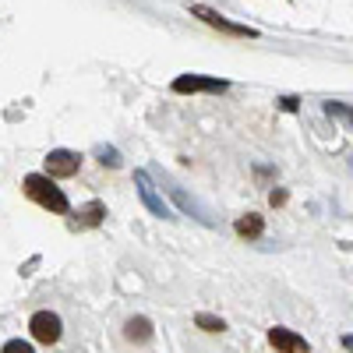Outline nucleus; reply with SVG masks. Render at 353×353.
<instances>
[{"label": "nucleus", "instance_id": "1", "mask_svg": "<svg viewBox=\"0 0 353 353\" xmlns=\"http://www.w3.org/2000/svg\"><path fill=\"white\" fill-rule=\"evenodd\" d=\"M21 188H25V194L32 198L36 205H43L46 212H53V216H68V194L53 184V176H50V173H28L25 181H21Z\"/></svg>", "mask_w": 353, "mask_h": 353}, {"label": "nucleus", "instance_id": "2", "mask_svg": "<svg viewBox=\"0 0 353 353\" xmlns=\"http://www.w3.org/2000/svg\"><path fill=\"white\" fill-rule=\"evenodd\" d=\"M188 11L194 14V18H201L209 28H219V32H226V36H237V39H258V28H248V25H237V21H230V18H223L219 11H212V8H205V4H188Z\"/></svg>", "mask_w": 353, "mask_h": 353}, {"label": "nucleus", "instance_id": "3", "mask_svg": "<svg viewBox=\"0 0 353 353\" xmlns=\"http://www.w3.org/2000/svg\"><path fill=\"white\" fill-rule=\"evenodd\" d=\"M28 332H32V339H36V343L53 346L57 339H61L64 325H61V318H57L53 311H36V314H32V321H28Z\"/></svg>", "mask_w": 353, "mask_h": 353}, {"label": "nucleus", "instance_id": "4", "mask_svg": "<svg viewBox=\"0 0 353 353\" xmlns=\"http://www.w3.org/2000/svg\"><path fill=\"white\" fill-rule=\"evenodd\" d=\"M134 184H138V194H141V201H145V209H149L152 216H159V219H173L170 205L159 198V191H156V184H152L149 173H145V170H134Z\"/></svg>", "mask_w": 353, "mask_h": 353}, {"label": "nucleus", "instance_id": "5", "mask_svg": "<svg viewBox=\"0 0 353 353\" xmlns=\"http://www.w3.org/2000/svg\"><path fill=\"white\" fill-rule=\"evenodd\" d=\"M230 81L223 78H209V74H181V78H173V92H181V96H191V92H226Z\"/></svg>", "mask_w": 353, "mask_h": 353}, {"label": "nucleus", "instance_id": "6", "mask_svg": "<svg viewBox=\"0 0 353 353\" xmlns=\"http://www.w3.org/2000/svg\"><path fill=\"white\" fill-rule=\"evenodd\" d=\"M43 163H46V173L53 176V181H57V176L64 181V176H74V173H78L81 156H78V152H68V149H53Z\"/></svg>", "mask_w": 353, "mask_h": 353}, {"label": "nucleus", "instance_id": "7", "mask_svg": "<svg viewBox=\"0 0 353 353\" xmlns=\"http://www.w3.org/2000/svg\"><path fill=\"white\" fill-rule=\"evenodd\" d=\"M269 343H272V350H276V353H311V346H307V339H304V336L290 332V329H283V325L269 329Z\"/></svg>", "mask_w": 353, "mask_h": 353}, {"label": "nucleus", "instance_id": "8", "mask_svg": "<svg viewBox=\"0 0 353 353\" xmlns=\"http://www.w3.org/2000/svg\"><path fill=\"white\" fill-rule=\"evenodd\" d=\"M103 219H106V205H103V201H88L85 209L74 212L71 226H74V230H92V226H99Z\"/></svg>", "mask_w": 353, "mask_h": 353}, {"label": "nucleus", "instance_id": "9", "mask_svg": "<svg viewBox=\"0 0 353 353\" xmlns=\"http://www.w3.org/2000/svg\"><path fill=\"white\" fill-rule=\"evenodd\" d=\"M124 339L128 343H149L152 339V321L149 318H128L124 321Z\"/></svg>", "mask_w": 353, "mask_h": 353}, {"label": "nucleus", "instance_id": "10", "mask_svg": "<svg viewBox=\"0 0 353 353\" xmlns=\"http://www.w3.org/2000/svg\"><path fill=\"white\" fill-rule=\"evenodd\" d=\"M261 233H265V219H261L258 212H248V216L237 219V237H244V241H258Z\"/></svg>", "mask_w": 353, "mask_h": 353}, {"label": "nucleus", "instance_id": "11", "mask_svg": "<svg viewBox=\"0 0 353 353\" xmlns=\"http://www.w3.org/2000/svg\"><path fill=\"white\" fill-rule=\"evenodd\" d=\"M96 159H99L103 166H110V170L121 166V152H117L113 145H96Z\"/></svg>", "mask_w": 353, "mask_h": 353}, {"label": "nucleus", "instance_id": "12", "mask_svg": "<svg viewBox=\"0 0 353 353\" xmlns=\"http://www.w3.org/2000/svg\"><path fill=\"white\" fill-rule=\"evenodd\" d=\"M194 325L205 329V332H226V321H223V318H212V314H198Z\"/></svg>", "mask_w": 353, "mask_h": 353}, {"label": "nucleus", "instance_id": "13", "mask_svg": "<svg viewBox=\"0 0 353 353\" xmlns=\"http://www.w3.org/2000/svg\"><path fill=\"white\" fill-rule=\"evenodd\" d=\"M325 113H329V117H339V121H346V124L353 128V110H350L346 103H332V99H329V103H325Z\"/></svg>", "mask_w": 353, "mask_h": 353}, {"label": "nucleus", "instance_id": "14", "mask_svg": "<svg viewBox=\"0 0 353 353\" xmlns=\"http://www.w3.org/2000/svg\"><path fill=\"white\" fill-rule=\"evenodd\" d=\"M0 353H32V343H21V339H11V343H4V350Z\"/></svg>", "mask_w": 353, "mask_h": 353}, {"label": "nucleus", "instance_id": "15", "mask_svg": "<svg viewBox=\"0 0 353 353\" xmlns=\"http://www.w3.org/2000/svg\"><path fill=\"white\" fill-rule=\"evenodd\" d=\"M279 106H283L286 113H293V110L301 106V99H297V96H283V99H279Z\"/></svg>", "mask_w": 353, "mask_h": 353}, {"label": "nucleus", "instance_id": "16", "mask_svg": "<svg viewBox=\"0 0 353 353\" xmlns=\"http://www.w3.org/2000/svg\"><path fill=\"white\" fill-rule=\"evenodd\" d=\"M269 201H272V205H283V201H286V191H272Z\"/></svg>", "mask_w": 353, "mask_h": 353}, {"label": "nucleus", "instance_id": "17", "mask_svg": "<svg viewBox=\"0 0 353 353\" xmlns=\"http://www.w3.org/2000/svg\"><path fill=\"white\" fill-rule=\"evenodd\" d=\"M343 350H350V353H353V336H343Z\"/></svg>", "mask_w": 353, "mask_h": 353}]
</instances>
